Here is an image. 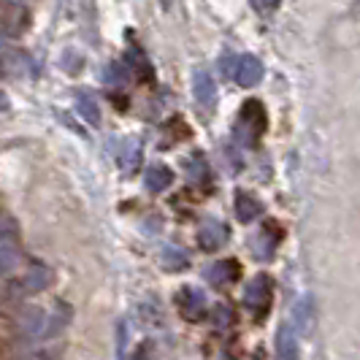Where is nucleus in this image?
Masks as SVG:
<instances>
[{
  "label": "nucleus",
  "mask_w": 360,
  "mask_h": 360,
  "mask_svg": "<svg viewBox=\"0 0 360 360\" xmlns=\"http://www.w3.org/2000/svg\"><path fill=\"white\" fill-rule=\"evenodd\" d=\"M271 301H274V282L269 274H257L244 290V307L252 314L257 311V320H263L271 311Z\"/></svg>",
  "instance_id": "1"
},
{
  "label": "nucleus",
  "mask_w": 360,
  "mask_h": 360,
  "mask_svg": "<svg viewBox=\"0 0 360 360\" xmlns=\"http://www.w3.org/2000/svg\"><path fill=\"white\" fill-rule=\"evenodd\" d=\"M292 311H295V328H298V333L311 336V330H314V298L311 295L298 298V304H295Z\"/></svg>",
  "instance_id": "12"
},
{
  "label": "nucleus",
  "mask_w": 360,
  "mask_h": 360,
  "mask_svg": "<svg viewBox=\"0 0 360 360\" xmlns=\"http://www.w3.org/2000/svg\"><path fill=\"white\" fill-rule=\"evenodd\" d=\"M263 73H266V68H263L260 57H255V54H241L233 65V79L247 90L257 87L263 82Z\"/></svg>",
  "instance_id": "4"
},
{
  "label": "nucleus",
  "mask_w": 360,
  "mask_h": 360,
  "mask_svg": "<svg viewBox=\"0 0 360 360\" xmlns=\"http://www.w3.org/2000/svg\"><path fill=\"white\" fill-rule=\"evenodd\" d=\"M162 3H165V6H168V3H171V0H162Z\"/></svg>",
  "instance_id": "24"
},
{
  "label": "nucleus",
  "mask_w": 360,
  "mask_h": 360,
  "mask_svg": "<svg viewBox=\"0 0 360 360\" xmlns=\"http://www.w3.org/2000/svg\"><path fill=\"white\" fill-rule=\"evenodd\" d=\"M247 127L250 130V139H257L263 130H266V111H263V103L257 101H247L244 108H241V120H238V130Z\"/></svg>",
  "instance_id": "8"
},
{
  "label": "nucleus",
  "mask_w": 360,
  "mask_h": 360,
  "mask_svg": "<svg viewBox=\"0 0 360 360\" xmlns=\"http://www.w3.org/2000/svg\"><path fill=\"white\" fill-rule=\"evenodd\" d=\"M257 360H263V358H260V352H257Z\"/></svg>",
  "instance_id": "25"
},
{
  "label": "nucleus",
  "mask_w": 360,
  "mask_h": 360,
  "mask_svg": "<svg viewBox=\"0 0 360 360\" xmlns=\"http://www.w3.org/2000/svg\"><path fill=\"white\" fill-rule=\"evenodd\" d=\"M52 282H54L52 269H46V266H33V269L22 276L19 290H22L25 295H30V292H41V290H46Z\"/></svg>",
  "instance_id": "9"
},
{
  "label": "nucleus",
  "mask_w": 360,
  "mask_h": 360,
  "mask_svg": "<svg viewBox=\"0 0 360 360\" xmlns=\"http://www.w3.org/2000/svg\"><path fill=\"white\" fill-rule=\"evenodd\" d=\"M19 263V244H17V228L14 222L3 219L0 222V274H8L17 269Z\"/></svg>",
  "instance_id": "3"
},
{
  "label": "nucleus",
  "mask_w": 360,
  "mask_h": 360,
  "mask_svg": "<svg viewBox=\"0 0 360 360\" xmlns=\"http://www.w3.org/2000/svg\"><path fill=\"white\" fill-rule=\"evenodd\" d=\"M176 309L181 311L184 320L198 323V320H203V314H206V298H203L200 290L181 288L179 292H176Z\"/></svg>",
  "instance_id": "5"
},
{
  "label": "nucleus",
  "mask_w": 360,
  "mask_h": 360,
  "mask_svg": "<svg viewBox=\"0 0 360 360\" xmlns=\"http://www.w3.org/2000/svg\"><path fill=\"white\" fill-rule=\"evenodd\" d=\"M19 360H60V358H57L54 349H41V352H27V355H22Z\"/></svg>",
  "instance_id": "20"
},
{
  "label": "nucleus",
  "mask_w": 360,
  "mask_h": 360,
  "mask_svg": "<svg viewBox=\"0 0 360 360\" xmlns=\"http://www.w3.org/2000/svg\"><path fill=\"white\" fill-rule=\"evenodd\" d=\"M162 269L165 271H184L190 266V257L181 252L179 247H165L162 250Z\"/></svg>",
  "instance_id": "17"
},
{
  "label": "nucleus",
  "mask_w": 360,
  "mask_h": 360,
  "mask_svg": "<svg viewBox=\"0 0 360 360\" xmlns=\"http://www.w3.org/2000/svg\"><path fill=\"white\" fill-rule=\"evenodd\" d=\"M144 184L149 193H162V190H168V187L174 184V171H171L168 165H149V168H146Z\"/></svg>",
  "instance_id": "13"
},
{
  "label": "nucleus",
  "mask_w": 360,
  "mask_h": 360,
  "mask_svg": "<svg viewBox=\"0 0 360 360\" xmlns=\"http://www.w3.org/2000/svg\"><path fill=\"white\" fill-rule=\"evenodd\" d=\"M127 73H130V68H127V63L122 65V63H111L106 68V73H101L103 79H106L108 84H125L127 82Z\"/></svg>",
  "instance_id": "18"
},
{
  "label": "nucleus",
  "mask_w": 360,
  "mask_h": 360,
  "mask_svg": "<svg viewBox=\"0 0 360 360\" xmlns=\"http://www.w3.org/2000/svg\"><path fill=\"white\" fill-rule=\"evenodd\" d=\"M6 352H8V344H6V342H3V339H0V358H3Z\"/></svg>",
  "instance_id": "23"
},
{
  "label": "nucleus",
  "mask_w": 360,
  "mask_h": 360,
  "mask_svg": "<svg viewBox=\"0 0 360 360\" xmlns=\"http://www.w3.org/2000/svg\"><path fill=\"white\" fill-rule=\"evenodd\" d=\"M193 92H195V101H198L200 106H214L217 84L214 79H212V73L195 71V76H193Z\"/></svg>",
  "instance_id": "11"
},
{
  "label": "nucleus",
  "mask_w": 360,
  "mask_h": 360,
  "mask_svg": "<svg viewBox=\"0 0 360 360\" xmlns=\"http://www.w3.org/2000/svg\"><path fill=\"white\" fill-rule=\"evenodd\" d=\"M274 349H276V360H298V336L290 325H282L276 330V342H274Z\"/></svg>",
  "instance_id": "10"
},
{
  "label": "nucleus",
  "mask_w": 360,
  "mask_h": 360,
  "mask_svg": "<svg viewBox=\"0 0 360 360\" xmlns=\"http://www.w3.org/2000/svg\"><path fill=\"white\" fill-rule=\"evenodd\" d=\"M238 276H241V263L233 260V257H228V260H217L214 266L206 269V279H209L212 285H217V288H222V285H233Z\"/></svg>",
  "instance_id": "7"
},
{
  "label": "nucleus",
  "mask_w": 360,
  "mask_h": 360,
  "mask_svg": "<svg viewBox=\"0 0 360 360\" xmlns=\"http://www.w3.org/2000/svg\"><path fill=\"white\" fill-rule=\"evenodd\" d=\"M236 217H238V222H252L255 217L263 212V203L250 195V193H238L236 195Z\"/></svg>",
  "instance_id": "15"
},
{
  "label": "nucleus",
  "mask_w": 360,
  "mask_h": 360,
  "mask_svg": "<svg viewBox=\"0 0 360 360\" xmlns=\"http://www.w3.org/2000/svg\"><path fill=\"white\" fill-rule=\"evenodd\" d=\"M212 317H214V323H217V325H228V323H231V320H233V314H231V309H228V307H222V304H219V307L214 309V314H212Z\"/></svg>",
  "instance_id": "19"
},
{
  "label": "nucleus",
  "mask_w": 360,
  "mask_h": 360,
  "mask_svg": "<svg viewBox=\"0 0 360 360\" xmlns=\"http://www.w3.org/2000/svg\"><path fill=\"white\" fill-rule=\"evenodd\" d=\"M57 328V320H49L44 309H25L17 317V333L22 339H41Z\"/></svg>",
  "instance_id": "2"
},
{
  "label": "nucleus",
  "mask_w": 360,
  "mask_h": 360,
  "mask_svg": "<svg viewBox=\"0 0 360 360\" xmlns=\"http://www.w3.org/2000/svg\"><path fill=\"white\" fill-rule=\"evenodd\" d=\"M225 241H228V228H225L219 219H209V222L200 225V231H198L200 250L214 252V250H219V247H225Z\"/></svg>",
  "instance_id": "6"
},
{
  "label": "nucleus",
  "mask_w": 360,
  "mask_h": 360,
  "mask_svg": "<svg viewBox=\"0 0 360 360\" xmlns=\"http://www.w3.org/2000/svg\"><path fill=\"white\" fill-rule=\"evenodd\" d=\"M76 111H79V117L84 120V122H90V125H101V103L95 101V95L87 90L76 92Z\"/></svg>",
  "instance_id": "14"
},
{
  "label": "nucleus",
  "mask_w": 360,
  "mask_h": 360,
  "mask_svg": "<svg viewBox=\"0 0 360 360\" xmlns=\"http://www.w3.org/2000/svg\"><path fill=\"white\" fill-rule=\"evenodd\" d=\"M6 108H8V95H6V92L0 90V114H3Z\"/></svg>",
  "instance_id": "22"
},
{
  "label": "nucleus",
  "mask_w": 360,
  "mask_h": 360,
  "mask_svg": "<svg viewBox=\"0 0 360 360\" xmlns=\"http://www.w3.org/2000/svg\"><path fill=\"white\" fill-rule=\"evenodd\" d=\"M257 11H263V14H269V11H274V8H279V3L282 0H250Z\"/></svg>",
  "instance_id": "21"
},
{
  "label": "nucleus",
  "mask_w": 360,
  "mask_h": 360,
  "mask_svg": "<svg viewBox=\"0 0 360 360\" xmlns=\"http://www.w3.org/2000/svg\"><path fill=\"white\" fill-rule=\"evenodd\" d=\"M120 165L125 174H136L139 165H141V144L133 141V139H125V144L120 149Z\"/></svg>",
  "instance_id": "16"
}]
</instances>
